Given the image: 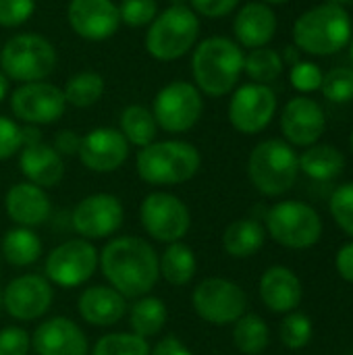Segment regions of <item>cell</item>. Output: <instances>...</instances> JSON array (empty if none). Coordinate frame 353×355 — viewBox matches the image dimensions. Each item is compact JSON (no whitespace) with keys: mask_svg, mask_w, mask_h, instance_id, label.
<instances>
[{"mask_svg":"<svg viewBox=\"0 0 353 355\" xmlns=\"http://www.w3.org/2000/svg\"><path fill=\"white\" fill-rule=\"evenodd\" d=\"M100 264V252L87 239H67L58 243L44 262V277L62 289L85 285Z\"/></svg>","mask_w":353,"mask_h":355,"instance_id":"obj_10","label":"cell"},{"mask_svg":"<svg viewBox=\"0 0 353 355\" xmlns=\"http://www.w3.org/2000/svg\"><path fill=\"white\" fill-rule=\"evenodd\" d=\"M127 314H129L131 333H135L144 339L156 337L164 329L166 318H169V310H166L164 302L150 293L144 297H137L133 302V306H129Z\"/></svg>","mask_w":353,"mask_h":355,"instance_id":"obj_29","label":"cell"},{"mask_svg":"<svg viewBox=\"0 0 353 355\" xmlns=\"http://www.w3.org/2000/svg\"><path fill=\"white\" fill-rule=\"evenodd\" d=\"M202 166L200 150L181 139L152 141L146 148H139L135 156V168L144 183L166 187L181 185L191 181Z\"/></svg>","mask_w":353,"mask_h":355,"instance_id":"obj_3","label":"cell"},{"mask_svg":"<svg viewBox=\"0 0 353 355\" xmlns=\"http://www.w3.org/2000/svg\"><path fill=\"white\" fill-rule=\"evenodd\" d=\"M150 110L158 129L179 135L198 125L204 112V98L193 83L177 79L158 89Z\"/></svg>","mask_w":353,"mask_h":355,"instance_id":"obj_9","label":"cell"},{"mask_svg":"<svg viewBox=\"0 0 353 355\" xmlns=\"http://www.w3.org/2000/svg\"><path fill=\"white\" fill-rule=\"evenodd\" d=\"M35 355H87L89 343L83 329L64 316H52L37 324L31 335Z\"/></svg>","mask_w":353,"mask_h":355,"instance_id":"obj_20","label":"cell"},{"mask_svg":"<svg viewBox=\"0 0 353 355\" xmlns=\"http://www.w3.org/2000/svg\"><path fill=\"white\" fill-rule=\"evenodd\" d=\"M304 287L300 277L287 266H270L260 277V300L275 314H289L302 304Z\"/></svg>","mask_w":353,"mask_h":355,"instance_id":"obj_23","label":"cell"},{"mask_svg":"<svg viewBox=\"0 0 353 355\" xmlns=\"http://www.w3.org/2000/svg\"><path fill=\"white\" fill-rule=\"evenodd\" d=\"M300 175V156L283 139L260 141L248 158V177L252 185L268 198L287 193Z\"/></svg>","mask_w":353,"mask_h":355,"instance_id":"obj_6","label":"cell"},{"mask_svg":"<svg viewBox=\"0 0 353 355\" xmlns=\"http://www.w3.org/2000/svg\"><path fill=\"white\" fill-rule=\"evenodd\" d=\"M350 144H352V152H353V131H352V139H350Z\"/></svg>","mask_w":353,"mask_h":355,"instance_id":"obj_56","label":"cell"},{"mask_svg":"<svg viewBox=\"0 0 353 355\" xmlns=\"http://www.w3.org/2000/svg\"><path fill=\"white\" fill-rule=\"evenodd\" d=\"M117 6L121 23L129 27H148L158 15L156 0H121V4Z\"/></svg>","mask_w":353,"mask_h":355,"instance_id":"obj_38","label":"cell"},{"mask_svg":"<svg viewBox=\"0 0 353 355\" xmlns=\"http://www.w3.org/2000/svg\"><path fill=\"white\" fill-rule=\"evenodd\" d=\"M352 31V17L345 6L325 2L298 17L293 25V42L295 48L308 54L329 56L350 44Z\"/></svg>","mask_w":353,"mask_h":355,"instance_id":"obj_4","label":"cell"},{"mask_svg":"<svg viewBox=\"0 0 353 355\" xmlns=\"http://www.w3.org/2000/svg\"><path fill=\"white\" fill-rule=\"evenodd\" d=\"M54 302L52 283L42 275H21L15 277L2 289V308L6 314L21 322H31L42 318Z\"/></svg>","mask_w":353,"mask_h":355,"instance_id":"obj_16","label":"cell"},{"mask_svg":"<svg viewBox=\"0 0 353 355\" xmlns=\"http://www.w3.org/2000/svg\"><path fill=\"white\" fill-rule=\"evenodd\" d=\"M125 220L123 202L112 193H92L79 200L71 212V225L81 239L112 237Z\"/></svg>","mask_w":353,"mask_h":355,"instance_id":"obj_14","label":"cell"},{"mask_svg":"<svg viewBox=\"0 0 353 355\" xmlns=\"http://www.w3.org/2000/svg\"><path fill=\"white\" fill-rule=\"evenodd\" d=\"M106 283L125 300L148 295L158 279V254L148 239L123 235L110 239L100 252V264Z\"/></svg>","mask_w":353,"mask_h":355,"instance_id":"obj_1","label":"cell"},{"mask_svg":"<svg viewBox=\"0 0 353 355\" xmlns=\"http://www.w3.org/2000/svg\"><path fill=\"white\" fill-rule=\"evenodd\" d=\"M12 114L27 125H52L62 119L67 110V100L62 87L48 81L21 83L10 94Z\"/></svg>","mask_w":353,"mask_h":355,"instance_id":"obj_13","label":"cell"},{"mask_svg":"<svg viewBox=\"0 0 353 355\" xmlns=\"http://www.w3.org/2000/svg\"><path fill=\"white\" fill-rule=\"evenodd\" d=\"M8 85H10V79L0 71V102L6 98V94H8Z\"/></svg>","mask_w":353,"mask_h":355,"instance_id":"obj_49","label":"cell"},{"mask_svg":"<svg viewBox=\"0 0 353 355\" xmlns=\"http://www.w3.org/2000/svg\"><path fill=\"white\" fill-rule=\"evenodd\" d=\"M239 0H189V8L198 17L206 19H223L237 8Z\"/></svg>","mask_w":353,"mask_h":355,"instance_id":"obj_44","label":"cell"},{"mask_svg":"<svg viewBox=\"0 0 353 355\" xmlns=\"http://www.w3.org/2000/svg\"><path fill=\"white\" fill-rule=\"evenodd\" d=\"M266 229L279 245L289 250H308L320 241L322 220L310 204L285 200L266 212Z\"/></svg>","mask_w":353,"mask_h":355,"instance_id":"obj_8","label":"cell"},{"mask_svg":"<svg viewBox=\"0 0 353 355\" xmlns=\"http://www.w3.org/2000/svg\"><path fill=\"white\" fill-rule=\"evenodd\" d=\"M67 104L75 108L94 106L104 94V77L96 71H81L67 79L62 87Z\"/></svg>","mask_w":353,"mask_h":355,"instance_id":"obj_33","label":"cell"},{"mask_svg":"<svg viewBox=\"0 0 353 355\" xmlns=\"http://www.w3.org/2000/svg\"><path fill=\"white\" fill-rule=\"evenodd\" d=\"M173 4H185V0H173Z\"/></svg>","mask_w":353,"mask_h":355,"instance_id":"obj_53","label":"cell"},{"mask_svg":"<svg viewBox=\"0 0 353 355\" xmlns=\"http://www.w3.org/2000/svg\"><path fill=\"white\" fill-rule=\"evenodd\" d=\"M152 347L148 339L135 333H108L100 337L92 349V355H150Z\"/></svg>","mask_w":353,"mask_h":355,"instance_id":"obj_35","label":"cell"},{"mask_svg":"<svg viewBox=\"0 0 353 355\" xmlns=\"http://www.w3.org/2000/svg\"><path fill=\"white\" fill-rule=\"evenodd\" d=\"M277 15L266 2H248L243 4L233 21V33L239 46L243 48H262L268 46L277 33Z\"/></svg>","mask_w":353,"mask_h":355,"instance_id":"obj_24","label":"cell"},{"mask_svg":"<svg viewBox=\"0 0 353 355\" xmlns=\"http://www.w3.org/2000/svg\"><path fill=\"white\" fill-rule=\"evenodd\" d=\"M0 308H2V289H0Z\"/></svg>","mask_w":353,"mask_h":355,"instance_id":"obj_55","label":"cell"},{"mask_svg":"<svg viewBox=\"0 0 353 355\" xmlns=\"http://www.w3.org/2000/svg\"><path fill=\"white\" fill-rule=\"evenodd\" d=\"M277 112V94L270 85L246 83L237 87L229 102V123L243 135L264 131Z\"/></svg>","mask_w":353,"mask_h":355,"instance_id":"obj_15","label":"cell"},{"mask_svg":"<svg viewBox=\"0 0 353 355\" xmlns=\"http://www.w3.org/2000/svg\"><path fill=\"white\" fill-rule=\"evenodd\" d=\"M322 77H325L322 69L310 60H298L295 64H291V71H289V81L300 94H310V92L320 89Z\"/></svg>","mask_w":353,"mask_h":355,"instance_id":"obj_40","label":"cell"},{"mask_svg":"<svg viewBox=\"0 0 353 355\" xmlns=\"http://www.w3.org/2000/svg\"><path fill=\"white\" fill-rule=\"evenodd\" d=\"M31 335L19 327H4L0 331V355H29Z\"/></svg>","mask_w":353,"mask_h":355,"instance_id":"obj_43","label":"cell"},{"mask_svg":"<svg viewBox=\"0 0 353 355\" xmlns=\"http://www.w3.org/2000/svg\"><path fill=\"white\" fill-rule=\"evenodd\" d=\"M139 220L146 233L160 243L181 241L191 227L189 208L169 191H152L141 200Z\"/></svg>","mask_w":353,"mask_h":355,"instance_id":"obj_12","label":"cell"},{"mask_svg":"<svg viewBox=\"0 0 353 355\" xmlns=\"http://www.w3.org/2000/svg\"><path fill=\"white\" fill-rule=\"evenodd\" d=\"M335 266H337V272L343 281L353 283V241L352 243H345L339 252H337V258H335Z\"/></svg>","mask_w":353,"mask_h":355,"instance_id":"obj_47","label":"cell"},{"mask_svg":"<svg viewBox=\"0 0 353 355\" xmlns=\"http://www.w3.org/2000/svg\"><path fill=\"white\" fill-rule=\"evenodd\" d=\"M200 35V17L187 4H171L160 10L146 31V52L160 60L171 62L183 58L196 48Z\"/></svg>","mask_w":353,"mask_h":355,"instance_id":"obj_5","label":"cell"},{"mask_svg":"<svg viewBox=\"0 0 353 355\" xmlns=\"http://www.w3.org/2000/svg\"><path fill=\"white\" fill-rule=\"evenodd\" d=\"M260 2H266V4H285L289 0H260Z\"/></svg>","mask_w":353,"mask_h":355,"instance_id":"obj_52","label":"cell"},{"mask_svg":"<svg viewBox=\"0 0 353 355\" xmlns=\"http://www.w3.org/2000/svg\"><path fill=\"white\" fill-rule=\"evenodd\" d=\"M42 256V239L33 229L12 227L2 237V258L15 266L25 268L40 260Z\"/></svg>","mask_w":353,"mask_h":355,"instance_id":"obj_28","label":"cell"},{"mask_svg":"<svg viewBox=\"0 0 353 355\" xmlns=\"http://www.w3.org/2000/svg\"><path fill=\"white\" fill-rule=\"evenodd\" d=\"M35 12V0H0V27H19Z\"/></svg>","mask_w":353,"mask_h":355,"instance_id":"obj_41","label":"cell"},{"mask_svg":"<svg viewBox=\"0 0 353 355\" xmlns=\"http://www.w3.org/2000/svg\"><path fill=\"white\" fill-rule=\"evenodd\" d=\"M150 355H193V352L175 335H169L164 339H160L154 347Z\"/></svg>","mask_w":353,"mask_h":355,"instance_id":"obj_46","label":"cell"},{"mask_svg":"<svg viewBox=\"0 0 353 355\" xmlns=\"http://www.w3.org/2000/svg\"><path fill=\"white\" fill-rule=\"evenodd\" d=\"M127 300L110 285L87 287L77 300V312L89 327H114L127 314Z\"/></svg>","mask_w":353,"mask_h":355,"instance_id":"obj_22","label":"cell"},{"mask_svg":"<svg viewBox=\"0 0 353 355\" xmlns=\"http://www.w3.org/2000/svg\"><path fill=\"white\" fill-rule=\"evenodd\" d=\"M56 60L54 44L40 33H17L0 48V71L19 83L46 81Z\"/></svg>","mask_w":353,"mask_h":355,"instance_id":"obj_7","label":"cell"},{"mask_svg":"<svg viewBox=\"0 0 353 355\" xmlns=\"http://www.w3.org/2000/svg\"><path fill=\"white\" fill-rule=\"evenodd\" d=\"M327 129V114L322 106L308 98H291L281 112V131L289 146H314Z\"/></svg>","mask_w":353,"mask_h":355,"instance_id":"obj_19","label":"cell"},{"mask_svg":"<svg viewBox=\"0 0 353 355\" xmlns=\"http://www.w3.org/2000/svg\"><path fill=\"white\" fill-rule=\"evenodd\" d=\"M79 146H81V135L71 131V129H62L56 133L54 137V150L60 154V156H77L79 152Z\"/></svg>","mask_w":353,"mask_h":355,"instance_id":"obj_45","label":"cell"},{"mask_svg":"<svg viewBox=\"0 0 353 355\" xmlns=\"http://www.w3.org/2000/svg\"><path fill=\"white\" fill-rule=\"evenodd\" d=\"M19 168L29 183H33L42 189L58 185L64 177L62 156L52 146H48L44 141L21 148Z\"/></svg>","mask_w":353,"mask_h":355,"instance_id":"obj_25","label":"cell"},{"mask_svg":"<svg viewBox=\"0 0 353 355\" xmlns=\"http://www.w3.org/2000/svg\"><path fill=\"white\" fill-rule=\"evenodd\" d=\"M21 137H23V146H31L42 141V131L35 125H25L21 127Z\"/></svg>","mask_w":353,"mask_h":355,"instance_id":"obj_48","label":"cell"},{"mask_svg":"<svg viewBox=\"0 0 353 355\" xmlns=\"http://www.w3.org/2000/svg\"><path fill=\"white\" fill-rule=\"evenodd\" d=\"M283 67H285L283 56L268 46L254 48L243 58V73L252 79V83L268 85L277 81L283 73Z\"/></svg>","mask_w":353,"mask_h":355,"instance_id":"obj_34","label":"cell"},{"mask_svg":"<svg viewBox=\"0 0 353 355\" xmlns=\"http://www.w3.org/2000/svg\"><path fill=\"white\" fill-rule=\"evenodd\" d=\"M345 168V156L329 144H314L300 156V171L314 181H331Z\"/></svg>","mask_w":353,"mask_h":355,"instance_id":"obj_30","label":"cell"},{"mask_svg":"<svg viewBox=\"0 0 353 355\" xmlns=\"http://www.w3.org/2000/svg\"><path fill=\"white\" fill-rule=\"evenodd\" d=\"M129 144L114 127H96L81 135L79 162L92 173H114L129 158Z\"/></svg>","mask_w":353,"mask_h":355,"instance_id":"obj_17","label":"cell"},{"mask_svg":"<svg viewBox=\"0 0 353 355\" xmlns=\"http://www.w3.org/2000/svg\"><path fill=\"white\" fill-rule=\"evenodd\" d=\"M4 210L8 218L15 223V227H27L35 229L44 225L52 214V202L46 193V189L21 181L10 185V189L4 196Z\"/></svg>","mask_w":353,"mask_h":355,"instance_id":"obj_21","label":"cell"},{"mask_svg":"<svg viewBox=\"0 0 353 355\" xmlns=\"http://www.w3.org/2000/svg\"><path fill=\"white\" fill-rule=\"evenodd\" d=\"M327 100L335 104H345L353 100V69L352 67H335L322 77L320 85Z\"/></svg>","mask_w":353,"mask_h":355,"instance_id":"obj_37","label":"cell"},{"mask_svg":"<svg viewBox=\"0 0 353 355\" xmlns=\"http://www.w3.org/2000/svg\"><path fill=\"white\" fill-rule=\"evenodd\" d=\"M350 56H352V62H353V40H352V48H350Z\"/></svg>","mask_w":353,"mask_h":355,"instance_id":"obj_54","label":"cell"},{"mask_svg":"<svg viewBox=\"0 0 353 355\" xmlns=\"http://www.w3.org/2000/svg\"><path fill=\"white\" fill-rule=\"evenodd\" d=\"M193 312L208 324L227 327L235 324L248 308L246 291L223 277H208L196 285L191 293Z\"/></svg>","mask_w":353,"mask_h":355,"instance_id":"obj_11","label":"cell"},{"mask_svg":"<svg viewBox=\"0 0 353 355\" xmlns=\"http://www.w3.org/2000/svg\"><path fill=\"white\" fill-rule=\"evenodd\" d=\"M23 148L21 125L17 121L0 114V160H8L17 156Z\"/></svg>","mask_w":353,"mask_h":355,"instance_id":"obj_42","label":"cell"},{"mask_svg":"<svg viewBox=\"0 0 353 355\" xmlns=\"http://www.w3.org/2000/svg\"><path fill=\"white\" fill-rule=\"evenodd\" d=\"M312 333H314L312 320L302 312H289L279 329L281 341L289 349H304L310 343Z\"/></svg>","mask_w":353,"mask_h":355,"instance_id":"obj_36","label":"cell"},{"mask_svg":"<svg viewBox=\"0 0 353 355\" xmlns=\"http://www.w3.org/2000/svg\"><path fill=\"white\" fill-rule=\"evenodd\" d=\"M71 29L89 42H104L119 31V6L112 0H71L67 6Z\"/></svg>","mask_w":353,"mask_h":355,"instance_id":"obj_18","label":"cell"},{"mask_svg":"<svg viewBox=\"0 0 353 355\" xmlns=\"http://www.w3.org/2000/svg\"><path fill=\"white\" fill-rule=\"evenodd\" d=\"M158 270L169 285L185 287L193 281L198 272V258L193 250L183 241L166 243V250L162 252V256H158Z\"/></svg>","mask_w":353,"mask_h":355,"instance_id":"obj_27","label":"cell"},{"mask_svg":"<svg viewBox=\"0 0 353 355\" xmlns=\"http://www.w3.org/2000/svg\"><path fill=\"white\" fill-rule=\"evenodd\" d=\"M266 229L258 218H239L233 220L223 233V250L237 260L252 258L264 248Z\"/></svg>","mask_w":353,"mask_h":355,"instance_id":"obj_26","label":"cell"},{"mask_svg":"<svg viewBox=\"0 0 353 355\" xmlns=\"http://www.w3.org/2000/svg\"><path fill=\"white\" fill-rule=\"evenodd\" d=\"M270 343V329L258 314H243L233 324V345L243 355H260Z\"/></svg>","mask_w":353,"mask_h":355,"instance_id":"obj_32","label":"cell"},{"mask_svg":"<svg viewBox=\"0 0 353 355\" xmlns=\"http://www.w3.org/2000/svg\"><path fill=\"white\" fill-rule=\"evenodd\" d=\"M119 131L127 139L129 146L135 148H146L152 141H156L158 135V125L152 114V110L144 104H129L121 112L119 121Z\"/></svg>","mask_w":353,"mask_h":355,"instance_id":"obj_31","label":"cell"},{"mask_svg":"<svg viewBox=\"0 0 353 355\" xmlns=\"http://www.w3.org/2000/svg\"><path fill=\"white\" fill-rule=\"evenodd\" d=\"M327 2H331V4H339V6H345V4H350L353 0H327Z\"/></svg>","mask_w":353,"mask_h":355,"instance_id":"obj_51","label":"cell"},{"mask_svg":"<svg viewBox=\"0 0 353 355\" xmlns=\"http://www.w3.org/2000/svg\"><path fill=\"white\" fill-rule=\"evenodd\" d=\"M285 60H293V64L300 60V58H298V50H295L293 46H287V50H285V56H283V62H285Z\"/></svg>","mask_w":353,"mask_h":355,"instance_id":"obj_50","label":"cell"},{"mask_svg":"<svg viewBox=\"0 0 353 355\" xmlns=\"http://www.w3.org/2000/svg\"><path fill=\"white\" fill-rule=\"evenodd\" d=\"M331 214L337 227L353 237V181L335 189L331 196Z\"/></svg>","mask_w":353,"mask_h":355,"instance_id":"obj_39","label":"cell"},{"mask_svg":"<svg viewBox=\"0 0 353 355\" xmlns=\"http://www.w3.org/2000/svg\"><path fill=\"white\" fill-rule=\"evenodd\" d=\"M243 58L241 46L231 37L212 35L202 40L191 56L193 85L210 98L231 94L243 73Z\"/></svg>","mask_w":353,"mask_h":355,"instance_id":"obj_2","label":"cell"}]
</instances>
